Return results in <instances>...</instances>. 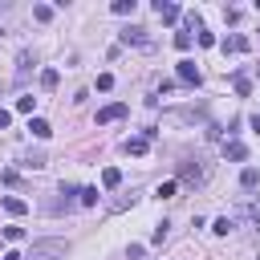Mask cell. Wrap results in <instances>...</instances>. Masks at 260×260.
<instances>
[{"mask_svg": "<svg viewBox=\"0 0 260 260\" xmlns=\"http://www.w3.org/2000/svg\"><path fill=\"white\" fill-rule=\"evenodd\" d=\"M65 252H69L65 240H37V244L24 252V260H65Z\"/></svg>", "mask_w": 260, "mask_h": 260, "instance_id": "1", "label": "cell"}, {"mask_svg": "<svg viewBox=\"0 0 260 260\" xmlns=\"http://www.w3.org/2000/svg\"><path fill=\"white\" fill-rule=\"evenodd\" d=\"M179 179H183V183H187V187H199V183H203V179H207V171H203V167H199V158H187V162H183V167H179Z\"/></svg>", "mask_w": 260, "mask_h": 260, "instance_id": "2", "label": "cell"}, {"mask_svg": "<svg viewBox=\"0 0 260 260\" xmlns=\"http://www.w3.org/2000/svg\"><path fill=\"white\" fill-rule=\"evenodd\" d=\"M122 41H126V45H138V49H154V41H150V32H146L142 24H130V28H122Z\"/></svg>", "mask_w": 260, "mask_h": 260, "instance_id": "3", "label": "cell"}, {"mask_svg": "<svg viewBox=\"0 0 260 260\" xmlns=\"http://www.w3.org/2000/svg\"><path fill=\"white\" fill-rule=\"evenodd\" d=\"M118 118H126V106H122V102H110V106H102V110H98V126L118 122Z\"/></svg>", "mask_w": 260, "mask_h": 260, "instance_id": "4", "label": "cell"}, {"mask_svg": "<svg viewBox=\"0 0 260 260\" xmlns=\"http://www.w3.org/2000/svg\"><path fill=\"white\" fill-rule=\"evenodd\" d=\"M179 81L183 85H199L203 81V73L195 69V61H179Z\"/></svg>", "mask_w": 260, "mask_h": 260, "instance_id": "5", "label": "cell"}, {"mask_svg": "<svg viewBox=\"0 0 260 260\" xmlns=\"http://www.w3.org/2000/svg\"><path fill=\"white\" fill-rule=\"evenodd\" d=\"M219 49H223V53H248V37H244V32H232V37H223Z\"/></svg>", "mask_w": 260, "mask_h": 260, "instance_id": "6", "label": "cell"}, {"mask_svg": "<svg viewBox=\"0 0 260 260\" xmlns=\"http://www.w3.org/2000/svg\"><path fill=\"white\" fill-rule=\"evenodd\" d=\"M154 12H158L167 24H175V20L183 16V12H179V4H167V0H154Z\"/></svg>", "mask_w": 260, "mask_h": 260, "instance_id": "7", "label": "cell"}, {"mask_svg": "<svg viewBox=\"0 0 260 260\" xmlns=\"http://www.w3.org/2000/svg\"><path fill=\"white\" fill-rule=\"evenodd\" d=\"M146 146H150V138H146V134H134V138H126V142H122V150H126V154H146Z\"/></svg>", "mask_w": 260, "mask_h": 260, "instance_id": "8", "label": "cell"}, {"mask_svg": "<svg viewBox=\"0 0 260 260\" xmlns=\"http://www.w3.org/2000/svg\"><path fill=\"white\" fill-rule=\"evenodd\" d=\"M223 154H228V158H232V162H244V158H248V146H244V142H236V138H232V142H223Z\"/></svg>", "mask_w": 260, "mask_h": 260, "instance_id": "9", "label": "cell"}, {"mask_svg": "<svg viewBox=\"0 0 260 260\" xmlns=\"http://www.w3.org/2000/svg\"><path fill=\"white\" fill-rule=\"evenodd\" d=\"M102 187H110V191L122 187V171H118V167H106V171H102Z\"/></svg>", "mask_w": 260, "mask_h": 260, "instance_id": "10", "label": "cell"}, {"mask_svg": "<svg viewBox=\"0 0 260 260\" xmlns=\"http://www.w3.org/2000/svg\"><path fill=\"white\" fill-rule=\"evenodd\" d=\"M4 211H8V215H24V211H28V203H24V199H16V195H4Z\"/></svg>", "mask_w": 260, "mask_h": 260, "instance_id": "11", "label": "cell"}, {"mask_svg": "<svg viewBox=\"0 0 260 260\" xmlns=\"http://www.w3.org/2000/svg\"><path fill=\"white\" fill-rule=\"evenodd\" d=\"M28 130H32L37 138H49V134H53V126H49L45 118H28Z\"/></svg>", "mask_w": 260, "mask_h": 260, "instance_id": "12", "label": "cell"}, {"mask_svg": "<svg viewBox=\"0 0 260 260\" xmlns=\"http://www.w3.org/2000/svg\"><path fill=\"white\" fill-rule=\"evenodd\" d=\"M232 89H236L240 98H248V93H252V81H248L244 73H236V77H232Z\"/></svg>", "mask_w": 260, "mask_h": 260, "instance_id": "13", "label": "cell"}, {"mask_svg": "<svg viewBox=\"0 0 260 260\" xmlns=\"http://www.w3.org/2000/svg\"><path fill=\"white\" fill-rule=\"evenodd\" d=\"M256 183H260V171H256V167H248V171L240 175V187H248V191H252Z\"/></svg>", "mask_w": 260, "mask_h": 260, "instance_id": "14", "label": "cell"}, {"mask_svg": "<svg viewBox=\"0 0 260 260\" xmlns=\"http://www.w3.org/2000/svg\"><path fill=\"white\" fill-rule=\"evenodd\" d=\"M77 199H81V207H93V203H98V187H81Z\"/></svg>", "mask_w": 260, "mask_h": 260, "instance_id": "15", "label": "cell"}, {"mask_svg": "<svg viewBox=\"0 0 260 260\" xmlns=\"http://www.w3.org/2000/svg\"><path fill=\"white\" fill-rule=\"evenodd\" d=\"M232 228H236V219H228V215H219V219L211 223V232H215V236H228Z\"/></svg>", "mask_w": 260, "mask_h": 260, "instance_id": "16", "label": "cell"}, {"mask_svg": "<svg viewBox=\"0 0 260 260\" xmlns=\"http://www.w3.org/2000/svg\"><path fill=\"white\" fill-rule=\"evenodd\" d=\"M110 12H114V16H126V12H134V0H114V4H110Z\"/></svg>", "mask_w": 260, "mask_h": 260, "instance_id": "17", "label": "cell"}, {"mask_svg": "<svg viewBox=\"0 0 260 260\" xmlns=\"http://www.w3.org/2000/svg\"><path fill=\"white\" fill-rule=\"evenodd\" d=\"M32 69V53H20V61H16V77L24 81V73Z\"/></svg>", "mask_w": 260, "mask_h": 260, "instance_id": "18", "label": "cell"}, {"mask_svg": "<svg viewBox=\"0 0 260 260\" xmlns=\"http://www.w3.org/2000/svg\"><path fill=\"white\" fill-rule=\"evenodd\" d=\"M175 187H179L175 179H167V183H158V199H175Z\"/></svg>", "mask_w": 260, "mask_h": 260, "instance_id": "19", "label": "cell"}, {"mask_svg": "<svg viewBox=\"0 0 260 260\" xmlns=\"http://www.w3.org/2000/svg\"><path fill=\"white\" fill-rule=\"evenodd\" d=\"M41 85H45V89H57V69H45V73H41Z\"/></svg>", "mask_w": 260, "mask_h": 260, "instance_id": "20", "label": "cell"}, {"mask_svg": "<svg viewBox=\"0 0 260 260\" xmlns=\"http://www.w3.org/2000/svg\"><path fill=\"white\" fill-rule=\"evenodd\" d=\"M24 167H45V154H41V150H28V154H24Z\"/></svg>", "mask_w": 260, "mask_h": 260, "instance_id": "21", "label": "cell"}, {"mask_svg": "<svg viewBox=\"0 0 260 260\" xmlns=\"http://www.w3.org/2000/svg\"><path fill=\"white\" fill-rule=\"evenodd\" d=\"M32 16H37V20H53V8H49V4H37Z\"/></svg>", "mask_w": 260, "mask_h": 260, "instance_id": "22", "label": "cell"}, {"mask_svg": "<svg viewBox=\"0 0 260 260\" xmlns=\"http://www.w3.org/2000/svg\"><path fill=\"white\" fill-rule=\"evenodd\" d=\"M32 106H37V98H16V110L20 114H32Z\"/></svg>", "mask_w": 260, "mask_h": 260, "instance_id": "23", "label": "cell"}, {"mask_svg": "<svg viewBox=\"0 0 260 260\" xmlns=\"http://www.w3.org/2000/svg\"><path fill=\"white\" fill-rule=\"evenodd\" d=\"M142 256H146L142 244H130V248H126V260H142Z\"/></svg>", "mask_w": 260, "mask_h": 260, "instance_id": "24", "label": "cell"}, {"mask_svg": "<svg viewBox=\"0 0 260 260\" xmlns=\"http://www.w3.org/2000/svg\"><path fill=\"white\" fill-rule=\"evenodd\" d=\"M244 215H248V223H252V228H260V203H252Z\"/></svg>", "mask_w": 260, "mask_h": 260, "instance_id": "25", "label": "cell"}, {"mask_svg": "<svg viewBox=\"0 0 260 260\" xmlns=\"http://www.w3.org/2000/svg\"><path fill=\"white\" fill-rule=\"evenodd\" d=\"M98 89H102V93L114 89V77H110V73H98Z\"/></svg>", "mask_w": 260, "mask_h": 260, "instance_id": "26", "label": "cell"}, {"mask_svg": "<svg viewBox=\"0 0 260 260\" xmlns=\"http://www.w3.org/2000/svg\"><path fill=\"white\" fill-rule=\"evenodd\" d=\"M4 240H24V228H16V223H12V228H4Z\"/></svg>", "mask_w": 260, "mask_h": 260, "instance_id": "27", "label": "cell"}, {"mask_svg": "<svg viewBox=\"0 0 260 260\" xmlns=\"http://www.w3.org/2000/svg\"><path fill=\"white\" fill-rule=\"evenodd\" d=\"M175 45L179 49H191V32H175Z\"/></svg>", "mask_w": 260, "mask_h": 260, "instance_id": "28", "label": "cell"}, {"mask_svg": "<svg viewBox=\"0 0 260 260\" xmlns=\"http://www.w3.org/2000/svg\"><path fill=\"white\" fill-rule=\"evenodd\" d=\"M8 122H12V114H8V110H4V106H0V130H4V126H8Z\"/></svg>", "mask_w": 260, "mask_h": 260, "instance_id": "29", "label": "cell"}, {"mask_svg": "<svg viewBox=\"0 0 260 260\" xmlns=\"http://www.w3.org/2000/svg\"><path fill=\"white\" fill-rule=\"evenodd\" d=\"M248 122H252V130H256V134H260V114H252V118H248Z\"/></svg>", "mask_w": 260, "mask_h": 260, "instance_id": "30", "label": "cell"}, {"mask_svg": "<svg viewBox=\"0 0 260 260\" xmlns=\"http://www.w3.org/2000/svg\"><path fill=\"white\" fill-rule=\"evenodd\" d=\"M4 260H24V256L20 252H4Z\"/></svg>", "mask_w": 260, "mask_h": 260, "instance_id": "31", "label": "cell"}, {"mask_svg": "<svg viewBox=\"0 0 260 260\" xmlns=\"http://www.w3.org/2000/svg\"><path fill=\"white\" fill-rule=\"evenodd\" d=\"M0 37H4V28H0Z\"/></svg>", "mask_w": 260, "mask_h": 260, "instance_id": "32", "label": "cell"}]
</instances>
